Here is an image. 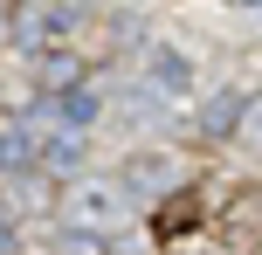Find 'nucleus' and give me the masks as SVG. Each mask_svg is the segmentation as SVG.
I'll use <instances>...</instances> for the list:
<instances>
[{
  "label": "nucleus",
  "instance_id": "nucleus-5",
  "mask_svg": "<svg viewBox=\"0 0 262 255\" xmlns=\"http://www.w3.org/2000/svg\"><path fill=\"white\" fill-rule=\"evenodd\" d=\"M35 76H41V90H49V104H55V97H69V90H83V62H76L69 49H49Z\"/></svg>",
  "mask_w": 262,
  "mask_h": 255
},
{
  "label": "nucleus",
  "instance_id": "nucleus-6",
  "mask_svg": "<svg viewBox=\"0 0 262 255\" xmlns=\"http://www.w3.org/2000/svg\"><path fill=\"white\" fill-rule=\"evenodd\" d=\"M235 124H242V90H214L207 110H200V131H207V138H228Z\"/></svg>",
  "mask_w": 262,
  "mask_h": 255
},
{
  "label": "nucleus",
  "instance_id": "nucleus-4",
  "mask_svg": "<svg viewBox=\"0 0 262 255\" xmlns=\"http://www.w3.org/2000/svg\"><path fill=\"white\" fill-rule=\"evenodd\" d=\"M193 228H200V193H172V200H159V221H152L159 242H180V235H193Z\"/></svg>",
  "mask_w": 262,
  "mask_h": 255
},
{
  "label": "nucleus",
  "instance_id": "nucleus-7",
  "mask_svg": "<svg viewBox=\"0 0 262 255\" xmlns=\"http://www.w3.org/2000/svg\"><path fill=\"white\" fill-rule=\"evenodd\" d=\"M152 83H159L166 97L193 90V62H186V55H172V49H152Z\"/></svg>",
  "mask_w": 262,
  "mask_h": 255
},
{
  "label": "nucleus",
  "instance_id": "nucleus-3",
  "mask_svg": "<svg viewBox=\"0 0 262 255\" xmlns=\"http://www.w3.org/2000/svg\"><path fill=\"white\" fill-rule=\"evenodd\" d=\"M118 187H124V200H131V193H138V200H159V193H166V200H172V187H180V166H172L166 152H138V159L124 166Z\"/></svg>",
  "mask_w": 262,
  "mask_h": 255
},
{
  "label": "nucleus",
  "instance_id": "nucleus-1",
  "mask_svg": "<svg viewBox=\"0 0 262 255\" xmlns=\"http://www.w3.org/2000/svg\"><path fill=\"white\" fill-rule=\"evenodd\" d=\"M118 221H124V187L118 179H76L62 193V235H97L104 242Z\"/></svg>",
  "mask_w": 262,
  "mask_h": 255
},
{
  "label": "nucleus",
  "instance_id": "nucleus-9",
  "mask_svg": "<svg viewBox=\"0 0 262 255\" xmlns=\"http://www.w3.org/2000/svg\"><path fill=\"white\" fill-rule=\"evenodd\" d=\"M7 21H14V14H0V35H7Z\"/></svg>",
  "mask_w": 262,
  "mask_h": 255
},
{
  "label": "nucleus",
  "instance_id": "nucleus-2",
  "mask_svg": "<svg viewBox=\"0 0 262 255\" xmlns=\"http://www.w3.org/2000/svg\"><path fill=\"white\" fill-rule=\"evenodd\" d=\"M69 28H76V7H14L7 35L21 41V49L49 55V41H55V35H69Z\"/></svg>",
  "mask_w": 262,
  "mask_h": 255
},
{
  "label": "nucleus",
  "instance_id": "nucleus-8",
  "mask_svg": "<svg viewBox=\"0 0 262 255\" xmlns=\"http://www.w3.org/2000/svg\"><path fill=\"white\" fill-rule=\"evenodd\" d=\"M0 255H14V235H7V228H0Z\"/></svg>",
  "mask_w": 262,
  "mask_h": 255
}]
</instances>
